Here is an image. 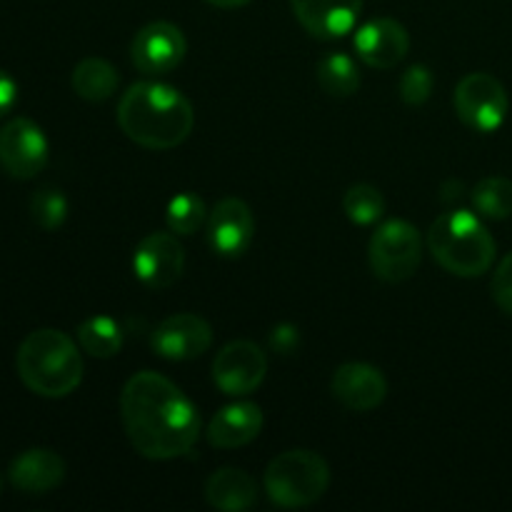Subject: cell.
Masks as SVG:
<instances>
[{
	"label": "cell",
	"instance_id": "obj_1",
	"mask_svg": "<svg viewBox=\"0 0 512 512\" xmlns=\"http://www.w3.org/2000/svg\"><path fill=\"white\" fill-rule=\"evenodd\" d=\"M120 418L135 453L148 460H175L200 438V410L165 375L135 373L120 393Z\"/></svg>",
	"mask_w": 512,
	"mask_h": 512
},
{
	"label": "cell",
	"instance_id": "obj_2",
	"mask_svg": "<svg viewBox=\"0 0 512 512\" xmlns=\"http://www.w3.org/2000/svg\"><path fill=\"white\" fill-rule=\"evenodd\" d=\"M118 125L140 148L170 150L190 138L195 110L173 85L145 80L123 93L118 103Z\"/></svg>",
	"mask_w": 512,
	"mask_h": 512
},
{
	"label": "cell",
	"instance_id": "obj_3",
	"mask_svg": "<svg viewBox=\"0 0 512 512\" xmlns=\"http://www.w3.org/2000/svg\"><path fill=\"white\" fill-rule=\"evenodd\" d=\"M15 368L30 393L40 398H65L83 380V355L68 333L40 328L23 338Z\"/></svg>",
	"mask_w": 512,
	"mask_h": 512
},
{
	"label": "cell",
	"instance_id": "obj_4",
	"mask_svg": "<svg viewBox=\"0 0 512 512\" xmlns=\"http://www.w3.org/2000/svg\"><path fill=\"white\" fill-rule=\"evenodd\" d=\"M428 250L435 263L458 278H478L495 263V238L480 215L448 210L428 230Z\"/></svg>",
	"mask_w": 512,
	"mask_h": 512
},
{
	"label": "cell",
	"instance_id": "obj_5",
	"mask_svg": "<svg viewBox=\"0 0 512 512\" xmlns=\"http://www.w3.org/2000/svg\"><path fill=\"white\" fill-rule=\"evenodd\" d=\"M263 485L270 503L278 508H308L328 490L330 468L323 455L313 450H285L270 460Z\"/></svg>",
	"mask_w": 512,
	"mask_h": 512
},
{
	"label": "cell",
	"instance_id": "obj_6",
	"mask_svg": "<svg viewBox=\"0 0 512 512\" xmlns=\"http://www.w3.org/2000/svg\"><path fill=\"white\" fill-rule=\"evenodd\" d=\"M368 260L375 278L383 283H403L413 278L423 260V240L418 228L400 218L380 223L370 238Z\"/></svg>",
	"mask_w": 512,
	"mask_h": 512
},
{
	"label": "cell",
	"instance_id": "obj_7",
	"mask_svg": "<svg viewBox=\"0 0 512 512\" xmlns=\"http://www.w3.org/2000/svg\"><path fill=\"white\" fill-rule=\"evenodd\" d=\"M458 118L475 133H495L508 118V90L495 75L468 73L453 93Z\"/></svg>",
	"mask_w": 512,
	"mask_h": 512
},
{
	"label": "cell",
	"instance_id": "obj_8",
	"mask_svg": "<svg viewBox=\"0 0 512 512\" xmlns=\"http://www.w3.org/2000/svg\"><path fill=\"white\" fill-rule=\"evenodd\" d=\"M50 143L35 120H8L0 128V168L15 180H30L48 165Z\"/></svg>",
	"mask_w": 512,
	"mask_h": 512
},
{
	"label": "cell",
	"instance_id": "obj_9",
	"mask_svg": "<svg viewBox=\"0 0 512 512\" xmlns=\"http://www.w3.org/2000/svg\"><path fill=\"white\" fill-rule=\"evenodd\" d=\"M268 358L253 340H233L223 345L213 360V380L230 398H243L263 385Z\"/></svg>",
	"mask_w": 512,
	"mask_h": 512
},
{
	"label": "cell",
	"instance_id": "obj_10",
	"mask_svg": "<svg viewBox=\"0 0 512 512\" xmlns=\"http://www.w3.org/2000/svg\"><path fill=\"white\" fill-rule=\"evenodd\" d=\"M188 53V40L178 25L155 20L143 25L130 43V60L145 75H165L178 68Z\"/></svg>",
	"mask_w": 512,
	"mask_h": 512
},
{
	"label": "cell",
	"instance_id": "obj_11",
	"mask_svg": "<svg viewBox=\"0 0 512 512\" xmlns=\"http://www.w3.org/2000/svg\"><path fill=\"white\" fill-rule=\"evenodd\" d=\"M185 268V248L178 235L150 233L138 243L133 255L135 278L150 290H165L175 285Z\"/></svg>",
	"mask_w": 512,
	"mask_h": 512
},
{
	"label": "cell",
	"instance_id": "obj_12",
	"mask_svg": "<svg viewBox=\"0 0 512 512\" xmlns=\"http://www.w3.org/2000/svg\"><path fill=\"white\" fill-rule=\"evenodd\" d=\"M213 345V328L195 313H175L150 335V348L165 360H195Z\"/></svg>",
	"mask_w": 512,
	"mask_h": 512
},
{
	"label": "cell",
	"instance_id": "obj_13",
	"mask_svg": "<svg viewBox=\"0 0 512 512\" xmlns=\"http://www.w3.org/2000/svg\"><path fill=\"white\" fill-rule=\"evenodd\" d=\"M208 245L223 258L248 253L255 238V215L240 198H223L208 215Z\"/></svg>",
	"mask_w": 512,
	"mask_h": 512
},
{
	"label": "cell",
	"instance_id": "obj_14",
	"mask_svg": "<svg viewBox=\"0 0 512 512\" xmlns=\"http://www.w3.org/2000/svg\"><path fill=\"white\" fill-rule=\"evenodd\" d=\"M355 50L365 65L390 70L403 63L410 50V33L395 18H373L355 30Z\"/></svg>",
	"mask_w": 512,
	"mask_h": 512
},
{
	"label": "cell",
	"instance_id": "obj_15",
	"mask_svg": "<svg viewBox=\"0 0 512 512\" xmlns=\"http://www.w3.org/2000/svg\"><path fill=\"white\" fill-rule=\"evenodd\" d=\"M330 393L343 408L353 410V413H370L383 405L385 395H388V380L375 365L345 363L333 373Z\"/></svg>",
	"mask_w": 512,
	"mask_h": 512
},
{
	"label": "cell",
	"instance_id": "obj_16",
	"mask_svg": "<svg viewBox=\"0 0 512 512\" xmlns=\"http://www.w3.org/2000/svg\"><path fill=\"white\" fill-rule=\"evenodd\" d=\"M298 23L318 40L343 38L355 28L363 0H290Z\"/></svg>",
	"mask_w": 512,
	"mask_h": 512
},
{
	"label": "cell",
	"instance_id": "obj_17",
	"mask_svg": "<svg viewBox=\"0 0 512 512\" xmlns=\"http://www.w3.org/2000/svg\"><path fill=\"white\" fill-rule=\"evenodd\" d=\"M8 480L25 495H45L65 480V460L55 450L30 448L10 463Z\"/></svg>",
	"mask_w": 512,
	"mask_h": 512
},
{
	"label": "cell",
	"instance_id": "obj_18",
	"mask_svg": "<svg viewBox=\"0 0 512 512\" xmlns=\"http://www.w3.org/2000/svg\"><path fill=\"white\" fill-rule=\"evenodd\" d=\"M263 430V410L258 403L240 400L225 405L208 425V443L220 450H235L253 443Z\"/></svg>",
	"mask_w": 512,
	"mask_h": 512
},
{
	"label": "cell",
	"instance_id": "obj_19",
	"mask_svg": "<svg viewBox=\"0 0 512 512\" xmlns=\"http://www.w3.org/2000/svg\"><path fill=\"white\" fill-rule=\"evenodd\" d=\"M205 500L210 508L243 512L258 503V483L240 468H220L205 483Z\"/></svg>",
	"mask_w": 512,
	"mask_h": 512
},
{
	"label": "cell",
	"instance_id": "obj_20",
	"mask_svg": "<svg viewBox=\"0 0 512 512\" xmlns=\"http://www.w3.org/2000/svg\"><path fill=\"white\" fill-rule=\"evenodd\" d=\"M70 83H73L78 98L88 100V103H103V100L113 98V93L118 90L120 75L108 60L85 58L75 65Z\"/></svg>",
	"mask_w": 512,
	"mask_h": 512
},
{
	"label": "cell",
	"instance_id": "obj_21",
	"mask_svg": "<svg viewBox=\"0 0 512 512\" xmlns=\"http://www.w3.org/2000/svg\"><path fill=\"white\" fill-rule=\"evenodd\" d=\"M78 345L93 358H115L123 348V328L108 315H93L78 325Z\"/></svg>",
	"mask_w": 512,
	"mask_h": 512
},
{
	"label": "cell",
	"instance_id": "obj_22",
	"mask_svg": "<svg viewBox=\"0 0 512 512\" xmlns=\"http://www.w3.org/2000/svg\"><path fill=\"white\" fill-rule=\"evenodd\" d=\"M315 75H318L320 88L335 98H348V95L358 93L360 83H363L358 63L348 53L325 55L315 68Z\"/></svg>",
	"mask_w": 512,
	"mask_h": 512
},
{
	"label": "cell",
	"instance_id": "obj_23",
	"mask_svg": "<svg viewBox=\"0 0 512 512\" xmlns=\"http://www.w3.org/2000/svg\"><path fill=\"white\" fill-rule=\"evenodd\" d=\"M473 208L488 220H505L512 215V180L503 175H488L470 193Z\"/></svg>",
	"mask_w": 512,
	"mask_h": 512
},
{
	"label": "cell",
	"instance_id": "obj_24",
	"mask_svg": "<svg viewBox=\"0 0 512 512\" xmlns=\"http://www.w3.org/2000/svg\"><path fill=\"white\" fill-rule=\"evenodd\" d=\"M343 210L350 223L355 225H375L385 213V198L375 185L358 183L345 193Z\"/></svg>",
	"mask_w": 512,
	"mask_h": 512
},
{
	"label": "cell",
	"instance_id": "obj_25",
	"mask_svg": "<svg viewBox=\"0 0 512 512\" xmlns=\"http://www.w3.org/2000/svg\"><path fill=\"white\" fill-rule=\"evenodd\" d=\"M208 218V210H205L203 198H198L195 193H180L175 195L168 203L165 210V220H168V228L175 235H193L198 233L200 225Z\"/></svg>",
	"mask_w": 512,
	"mask_h": 512
},
{
	"label": "cell",
	"instance_id": "obj_26",
	"mask_svg": "<svg viewBox=\"0 0 512 512\" xmlns=\"http://www.w3.org/2000/svg\"><path fill=\"white\" fill-rule=\"evenodd\" d=\"M30 215L43 230H58L68 218V200L63 190L43 188L30 198Z\"/></svg>",
	"mask_w": 512,
	"mask_h": 512
},
{
	"label": "cell",
	"instance_id": "obj_27",
	"mask_svg": "<svg viewBox=\"0 0 512 512\" xmlns=\"http://www.w3.org/2000/svg\"><path fill=\"white\" fill-rule=\"evenodd\" d=\"M433 88H435L433 70L423 63L410 65V68L400 75V83H398L400 98H403V103L408 105L428 103V98L433 95Z\"/></svg>",
	"mask_w": 512,
	"mask_h": 512
},
{
	"label": "cell",
	"instance_id": "obj_28",
	"mask_svg": "<svg viewBox=\"0 0 512 512\" xmlns=\"http://www.w3.org/2000/svg\"><path fill=\"white\" fill-rule=\"evenodd\" d=\"M490 293H493L495 305L503 313L512 315V253L500 260L498 270L493 275V283H490Z\"/></svg>",
	"mask_w": 512,
	"mask_h": 512
},
{
	"label": "cell",
	"instance_id": "obj_29",
	"mask_svg": "<svg viewBox=\"0 0 512 512\" xmlns=\"http://www.w3.org/2000/svg\"><path fill=\"white\" fill-rule=\"evenodd\" d=\"M300 345V330L295 328V325H278V328H273V333H270V348L275 350V353L280 355H290L295 353V348Z\"/></svg>",
	"mask_w": 512,
	"mask_h": 512
},
{
	"label": "cell",
	"instance_id": "obj_30",
	"mask_svg": "<svg viewBox=\"0 0 512 512\" xmlns=\"http://www.w3.org/2000/svg\"><path fill=\"white\" fill-rule=\"evenodd\" d=\"M15 103H18V83L8 70L0 68V118H5L15 108Z\"/></svg>",
	"mask_w": 512,
	"mask_h": 512
},
{
	"label": "cell",
	"instance_id": "obj_31",
	"mask_svg": "<svg viewBox=\"0 0 512 512\" xmlns=\"http://www.w3.org/2000/svg\"><path fill=\"white\" fill-rule=\"evenodd\" d=\"M208 5H215V8H223V10H233V8H243L248 5L250 0H205Z\"/></svg>",
	"mask_w": 512,
	"mask_h": 512
},
{
	"label": "cell",
	"instance_id": "obj_32",
	"mask_svg": "<svg viewBox=\"0 0 512 512\" xmlns=\"http://www.w3.org/2000/svg\"><path fill=\"white\" fill-rule=\"evenodd\" d=\"M0 495H3V478H0Z\"/></svg>",
	"mask_w": 512,
	"mask_h": 512
}]
</instances>
